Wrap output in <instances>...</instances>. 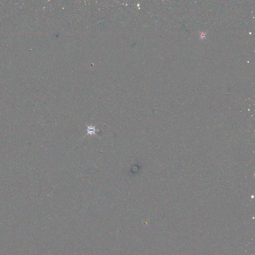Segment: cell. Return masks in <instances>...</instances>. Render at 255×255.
Segmentation results:
<instances>
[{
  "label": "cell",
  "mask_w": 255,
  "mask_h": 255,
  "mask_svg": "<svg viewBox=\"0 0 255 255\" xmlns=\"http://www.w3.org/2000/svg\"><path fill=\"white\" fill-rule=\"evenodd\" d=\"M87 135H96L97 131L96 130V127L92 126H89L87 129Z\"/></svg>",
  "instance_id": "1"
}]
</instances>
